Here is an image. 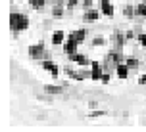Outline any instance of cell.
<instances>
[{
  "instance_id": "44dd1931",
  "label": "cell",
  "mask_w": 146,
  "mask_h": 132,
  "mask_svg": "<svg viewBox=\"0 0 146 132\" xmlns=\"http://www.w3.org/2000/svg\"><path fill=\"white\" fill-rule=\"evenodd\" d=\"M104 42H106V40H104V38H100V37H98V38H94V40H92V44H94V46H102Z\"/></svg>"
},
{
  "instance_id": "7a4b0ae2",
  "label": "cell",
  "mask_w": 146,
  "mask_h": 132,
  "mask_svg": "<svg viewBox=\"0 0 146 132\" xmlns=\"http://www.w3.org/2000/svg\"><path fill=\"white\" fill-rule=\"evenodd\" d=\"M102 75H104V67L100 65L98 61H92V63H90V79H92V81H100Z\"/></svg>"
},
{
  "instance_id": "8992f818",
  "label": "cell",
  "mask_w": 146,
  "mask_h": 132,
  "mask_svg": "<svg viewBox=\"0 0 146 132\" xmlns=\"http://www.w3.org/2000/svg\"><path fill=\"white\" fill-rule=\"evenodd\" d=\"M77 46H79V42H77L75 38H67L66 44H64V52H66L67 56H69V54H75V52H77Z\"/></svg>"
},
{
  "instance_id": "484cf974",
  "label": "cell",
  "mask_w": 146,
  "mask_h": 132,
  "mask_svg": "<svg viewBox=\"0 0 146 132\" xmlns=\"http://www.w3.org/2000/svg\"><path fill=\"white\" fill-rule=\"evenodd\" d=\"M144 2H146V0H144Z\"/></svg>"
},
{
  "instance_id": "9a60e30c",
  "label": "cell",
  "mask_w": 146,
  "mask_h": 132,
  "mask_svg": "<svg viewBox=\"0 0 146 132\" xmlns=\"http://www.w3.org/2000/svg\"><path fill=\"white\" fill-rule=\"evenodd\" d=\"M46 2H48V0H29V4L35 8V10H40V8H42Z\"/></svg>"
},
{
  "instance_id": "5bb4252c",
  "label": "cell",
  "mask_w": 146,
  "mask_h": 132,
  "mask_svg": "<svg viewBox=\"0 0 146 132\" xmlns=\"http://www.w3.org/2000/svg\"><path fill=\"white\" fill-rule=\"evenodd\" d=\"M135 15H139V17H146V2H142V4H139V6H137Z\"/></svg>"
},
{
  "instance_id": "7c38bea8",
  "label": "cell",
  "mask_w": 146,
  "mask_h": 132,
  "mask_svg": "<svg viewBox=\"0 0 146 132\" xmlns=\"http://www.w3.org/2000/svg\"><path fill=\"white\" fill-rule=\"evenodd\" d=\"M98 12H96V10H87V14H85V21H96V19H98Z\"/></svg>"
},
{
  "instance_id": "8fae6325",
  "label": "cell",
  "mask_w": 146,
  "mask_h": 132,
  "mask_svg": "<svg viewBox=\"0 0 146 132\" xmlns=\"http://www.w3.org/2000/svg\"><path fill=\"white\" fill-rule=\"evenodd\" d=\"M44 92H48V94H52V96H58V94L64 92V88L62 86H54V84H46V86H44Z\"/></svg>"
},
{
  "instance_id": "5b68a950",
  "label": "cell",
  "mask_w": 146,
  "mask_h": 132,
  "mask_svg": "<svg viewBox=\"0 0 146 132\" xmlns=\"http://www.w3.org/2000/svg\"><path fill=\"white\" fill-rule=\"evenodd\" d=\"M100 12L108 17H113V6L110 0H100Z\"/></svg>"
},
{
  "instance_id": "277c9868",
  "label": "cell",
  "mask_w": 146,
  "mask_h": 132,
  "mask_svg": "<svg viewBox=\"0 0 146 132\" xmlns=\"http://www.w3.org/2000/svg\"><path fill=\"white\" fill-rule=\"evenodd\" d=\"M44 44H33V46H29V56L33 59H40L44 58Z\"/></svg>"
},
{
  "instance_id": "ffe728a7",
  "label": "cell",
  "mask_w": 146,
  "mask_h": 132,
  "mask_svg": "<svg viewBox=\"0 0 146 132\" xmlns=\"http://www.w3.org/2000/svg\"><path fill=\"white\" fill-rule=\"evenodd\" d=\"M139 42H140V46H144V48H146V35H144V33L139 35Z\"/></svg>"
},
{
  "instance_id": "6da1fadb",
  "label": "cell",
  "mask_w": 146,
  "mask_h": 132,
  "mask_svg": "<svg viewBox=\"0 0 146 132\" xmlns=\"http://www.w3.org/2000/svg\"><path fill=\"white\" fill-rule=\"evenodd\" d=\"M10 29L14 31V33L29 29V17L23 14H17V12H12L10 14Z\"/></svg>"
},
{
  "instance_id": "e0dca14e",
  "label": "cell",
  "mask_w": 146,
  "mask_h": 132,
  "mask_svg": "<svg viewBox=\"0 0 146 132\" xmlns=\"http://www.w3.org/2000/svg\"><path fill=\"white\" fill-rule=\"evenodd\" d=\"M113 40H115V44H117V46H123V42H125V38L121 37L119 33H115V35H113Z\"/></svg>"
},
{
  "instance_id": "ba28073f",
  "label": "cell",
  "mask_w": 146,
  "mask_h": 132,
  "mask_svg": "<svg viewBox=\"0 0 146 132\" xmlns=\"http://www.w3.org/2000/svg\"><path fill=\"white\" fill-rule=\"evenodd\" d=\"M115 73L119 79H127L129 77V65L127 63H119V65L115 67Z\"/></svg>"
},
{
  "instance_id": "7402d4cb",
  "label": "cell",
  "mask_w": 146,
  "mask_h": 132,
  "mask_svg": "<svg viewBox=\"0 0 146 132\" xmlns=\"http://www.w3.org/2000/svg\"><path fill=\"white\" fill-rule=\"evenodd\" d=\"M125 15H135V10H133V6H127V8H125Z\"/></svg>"
},
{
  "instance_id": "d6986e66",
  "label": "cell",
  "mask_w": 146,
  "mask_h": 132,
  "mask_svg": "<svg viewBox=\"0 0 146 132\" xmlns=\"http://www.w3.org/2000/svg\"><path fill=\"white\" fill-rule=\"evenodd\" d=\"M102 115H106V111H92V113H88V117H102Z\"/></svg>"
},
{
  "instance_id": "9c48e42d",
  "label": "cell",
  "mask_w": 146,
  "mask_h": 132,
  "mask_svg": "<svg viewBox=\"0 0 146 132\" xmlns=\"http://www.w3.org/2000/svg\"><path fill=\"white\" fill-rule=\"evenodd\" d=\"M85 37H87V31H85V29H77V31H73L71 35H67V38H75L79 44L85 40Z\"/></svg>"
},
{
  "instance_id": "ac0fdd59",
  "label": "cell",
  "mask_w": 146,
  "mask_h": 132,
  "mask_svg": "<svg viewBox=\"0 0 146 132\" xmlns=\"http://www.w3.org/2000/svg\"><path fill=\"white\" fill-rule=\"evenodd\" d=\"M52 15H54V17H62V15H64V10H62V8H54V10H52Z\"/></svg>"
},
{
  "instance_id": "603a6c76",
  "label": "cell",
  "mask_w": 146,
  "mask_h": 132,
  "mask_svg": "<svg viewBox=\"0 0 146 132\" xmlns=\"http://www.w3.org/2000/svg\"><path fill=\"white\" fill-rule=\"evenodd\" d=\"M100 81H102L104 84H106V82H110V75L106 73V71H104V75H102V79H100Z\"/></svg>"
},
{
  "instance_id": "52a82bcc",
  "label": "cell",
  "mask_w": 146,
  "mask_h": 132,
  "mask_svg": "<svg viewBox=\"0 0 146 132\" xmlns=\"http://www.w3.org/2000/svg\"><path fill=\"white\" fill-rule=\"evenodd\" d=\"M69 59H71V61H75V63H79V65H83V67L90 63L87 56H83V54H77V52H75V54H69Z\"/></svg>"
},
{
  "instance_id": "30bf717a",
  "label": "cell",
  "mask_w": 146,
  "mask_h": 132,
  "mask_svg": "<svg viewBox=\"0 0 146 132\" xmlns=\"http://www.w3.org/2000/svg\"><path fill=\"white\" fill-rule=\"evenodd\" d=\"M62 42H66V33L64 31H54L52 33V44H62Z\"/></svg>"
},
{
  "instance_id": "2e32d148",
  "label": "cell",
  "mask_w": 146,
  "mask_h": 132,
  "mask_svg": "<svg viewBox=\"0 0 146 132\" xmlns=\"http://www.w3.org/2000/svg\"><path fill=\"white\" fill-rule=\"evenodd\" d=\"M125 63L129 65V69H137V67H139V59H137V58H129Z\"/></svg>"
},
{
  "instance_id": "d4e9b609",
  "label": "cell",
  "mask_w": 146,
  "mask_h": 132,
  "mask_svg": "<svg viewBox=\"0 0 146 132\" xmlns=\"http://www.w3.org/2000/svg\"><path fill=\"white\" fill-rule=\"evenodd\" d=\"M139 84H146V75H142V77L139 79Z\"/></svg>"
},
{
  "instance_id": "3957f363",
  "label": "cell",
  "mask_w": 146,
  "mask_h": 132,
  "mask_svg": "<svg viewBox=\"0 0 146 132\" xmlns=\"http://www.w3.org/2000/svg\"><path fill=\"white\" fill-rule=\"evenodd\" d=\"M42 69H44V71H48L54 79H58V77H60V67L56 65L54 61H50V59H44V61H42Z\"/></svg>"
},
{
  "instance_id": "cb8c5ba5",
  "label": "cell",
  "mask_w": 146,
  "mask_h": 132,
  "mask_svg": "<svg viewBox=\"0 0 146 132\" xmlns=\"http://www.w3.org/2000/svg\"><path fill=\"white\" fill-rule=\"evenodd\" d=\"M77 2H79V0H67V6H69V8H75V6H77Z\"/></svg>"
},
{
  "instance_id": "4fadbf2b",
  "label": "cell",
  "mask_w": 146,
  "mask_h": 132,
  "mask_svg": "<svg viewBox=\"0 0 146 132\" xmlns=\"http://www.w3.org/2000/svg\"><path fill=\"white\" fill-rule=\"evenodd\" d=\"M66 73L69 75L71 79H75V81H77V82H81V81H83V79H85V77H83V75H81V73H77V71H73L71 67H66Z\"/></svg>"
}]
</instances>
